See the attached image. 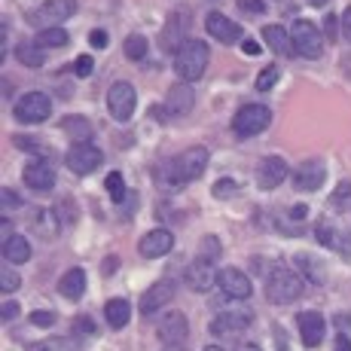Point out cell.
<instances>
[{
  "label": "cell",
  "mask_w": 351,
  "mask_h": 351,
  "mask_svg": "<svg viewBox=\"0 0 351 351\" xmlns=\"http://www.w3.org/2000/svg\"><path fill=\"white\" fill-rule=\"evenodd\" d=\"M208 150L205 147H186L184 153H178V159H171L165 165V190H184V184L199 180L208 168Z\"/></svg>",
  "instance_id": "cell-1"
},
{
  "label": "cell",
  "mask_w": 351,
  "mask_h": 351,
  "mask_svg": "<svg viewBox=\"0 0 351 351\" xmlns=\"http://www.w3.org/2000/svg\"><path fill=\"white\" fill-rule=\"evenodd\" d=\"M208 62H211L208 43H202V40H186V43L174 52V73L180 77V83H195V80L205 77Z\"/></svg>",
  "instance_id": "cell-2"
},
{
  "label": "cell",
  "mask_w": 351,
  "mask_h": 351,
  "mask_svg": "<svg viewBox=\"0 0 351 351\" xmlns=\"http://www.w3.org/2000/svg\"><path fill=\"white\" fill-rule=\"evenodd\" d=\"M302 285H306V278H302L300 272H293V269H287V266H278L269 275L266 300L275 302V306H290V302H296L302 296Z\"/></svg>",
  "instance_id": "cell-3"
},
{
  "label": "cell",
  "mask_w": 351,
  "mask_h": 351,
  "mask_svg": "<svg viewBox=\"0 0 351 351\" xmlns=\"http://www.w3.org/2000/svg\"><path fill=\"white\" fill-rule=\"evenodd\" d=\"M134 107H138V92H134L132 83L125 80H117V83L107 89V110L117 123H128L134 117Z\"/></svg>",
  "instance_id": "cell-4"
},
{
  "label": "cell",
  "mask_w": 351,
  "mask_h": 351,
  "mask_svg": "<svg viewBox=\"0 0 351 351\" xmlns=\"http://www.w3.org/2000/svg\"><path fill=\"white\" fill-rule=\"evenodd\" d=\"M272 123V110L266 104H245L232 119V132L241 138H254V134L266 132Z\"/></svg>",
  "instance_id": "cell-5"
},
{
  "label": "cell",
  "mask_w": 351,
  "mask_h": 351,
  "mask_svg": "<svg viewBox=\"0 0 351 351\" xmlns=\"http://www.w3.org/2000/svg\"><path fill=\"white\" fill-rule=\"evenodd\" d=\"M71 16H77V0H46L31 12V25H37L40 31L62 28V22H67Z\"/></svg>",
  "instance_id": "cell-6"
},
{
  "label": "cell",
  "mask_w": 351,
  "mask_h": 351,
  "mask_svg": "<svg viewBox=\"0 0 351 351\" xmlns=\"http://www.w3.org/2000/svg\"><path fill=\"white\" fill-rule=\"evenodd\" d=\"M290 40H293V52L302 58H318L324 49V34L308 19H296L290 28Z\"/></svg>",
  "instance_id": "cell-7"
},
{
  "label": "cell",
  "mask_w": 351,
  "mask_h": 351,
  "mask_svg": "<svg viewBox=\"0 0 351 351\" xmlns=\"http://www.w3.org/2000/svg\"><path fill=\"white\" fill-rule=\"evenodd\" d=\"M12 113H16L19 123H28V125L46 123L52 113V101H49V95H43V92H28V95H22L16 101Z\"/></svg>",
  "instance_id": "cell-8"
},
{
  "label": "cell",
  "mask_w": 351,
  "mask_h": 351,
  "mask_svg": "<svg viewBox=\"0 0 351 351\" xmlns=\"http://www.w3.org/2000/svg\"><path fill=\"white\" fill-rule=\"evenodd\" d=\"M64 162L73 174H92L101 162H104V156H101V150L95 144H73L71 150H67Z\"/></svg>",
  "instance_id": "cell-9"
},
{
  "label": "cell",
  "mask_w": 351,
  "mask_h": 351,
  "mask_svg": "<svg viewBox=\"0 0 351 351\" xmlns=\"http://www.w3.org/2000/svg\"><path fill=\"white\" fill-rule=\"evenodd\" d=\"M324 178H327V165H324L321 159H306V162H300V165H296L293 186L300 193H315L324 184Z\"/></svg>",
  "instance_id": "cell-10"
},
{
  "label": "cell",
  "mask_w": 351,
  "mask_h": 351,
  "mask_svg": "<svg viewBox=\"0 0 351 351\" xmlns=\"http://www.w3.org/2000/svg\"><path fill=\"white\" fill-rule=\"evenodd\" d=\"M217 285L220 290L229 296V300H247V296L254 293V285H251V278H247L241 269H220V278H217Z\"/></svg>",
  "instance_id": "cell-11"
},
{
  "label": "cell",
  "mask_w": 351,
  "mask_h": 351,
  "mask_svg": "<svg viewBox=\"0 0 351 351\" xmlns=\"http://www.w3.org/2000/svg\"><path fill=\"white\" fill-rule=\"evenodd\" d=\"M287 178V162L281 156H266L260 162V168H256V184L263 186V190H275V186H281Z\"/></svg>",
  "instance_id": "cell-12"
},
{
  "label": "cell",
  "mask_w": 351,
  "mask_h": 351,
  "mask_svg": "<svg viewBox=\"0 0 351 351\" xmlns=\"http://www.w3.org/2000/svg\"><path fill=\"white\" fill-rule=\"evenodd\" d=\"M22 180H25V186H28V190L46 193V190H52V184H56V168H52L49 162L37 159V162H31V165L22 171Z\"/></svg>",
  "instance_id": "cell-13"
},
{
  "label": "cell",
  "mask_w": 351,
  "mask_h": 351,
  "mask_svg": "<svg viewBox=\"0 0 351 351\" xmlns=\"http://www.w3.org/2000/svg\"><path fill=\"white\" fill-rule=\"evenodd\" d=\"M156 333L165 346H180L186 339V333H190V327H186V318L180 312H168V315H162Z\"/></svg>",
  "instance_id": "cell-14"
},
{
  "label": "cell",
  "mask_w": 351,
  "mask_h": 351,
  "mask_svg": "<svg viewBox=\"0 0 351 351\" xmlns=\"http://www.w3.org/2000/svg\"><path fill=\"white\" fill-rule=\"evenodd\" d=\"M220 272L211 266V260H195L190 269H186V285H190L195 293H205V290H211L217 285Z\"/></svg>",
  "instance_id": "cell-15"
},
{
  "label": "cell",
  "mask_w": 351,
  "mask_h": 351,
  "mask_svg": "<svg viewBox=\"0 0 351 351\" xmlns=\"http://www.w3.org/2000/svg\"><path fill=\"white\" fill-rule=\"evenodd\" d=\"M171 300H174V285L171 281H156V285L141 296V312L150 318V315H156L159 308H165Z\"/></svg>",
  "instance_id": "cell-16"
},
{
  "label": "cell",
  "mask_w": 351,
  "mask_h": 351,
  "mask_svg": "<svg viewBox=\"0 0 351 351\" xmlns=\"http://www.w3.org/2000/svg\"><path fill=\"white\" fill-rule=\"evenodd\" d=\"M205 28L214 40H220V43H226V46L235 43V40H241V28L232 22V19H226L223 12H208Z\"/></svg>",
  "instance_id": "cell-17"
},
{
  "label": "cell",
  "mask_w": 351,
  "mask_h": 351,
  "mask_svg": "<svg viewBox=\"0 0 351 351\" xmlns=\"http://www.w3.org/2000/svg\"><path fill=\"white\" fill-rule=\"evenodd\" d=\"M171 247H174V235L168 232V229H150V232L138 241V251H141V256H147V260H150V256H165Z\"/></svg>",
  "instance_id": "cell-18"
},
{
  "label": "cell",
  "mask_w": 351,
  "mask_h": 351,
  "mask_svg": "<svg viewBox=\"0 0 351 351\" xmlns=\"http://www.w3.org/2000/svg\"><path fill=\"white\" fill-rule=\"evenodd\" d=\"M184 31H186V16H184V12H171V16H168V22H165V28H162V34H159L162 49H165V52L180 49V46L186 43Z\"/></svg>",
  "instance_id": "cell-19"
},
{
  "label": "cell",
  "mask_w": 351,
  "mask_h": 351,
  "mask_svg": "<svg viewBox=\"0 0 351 351\" xmlns=\"http://www.w3.org/2000/svg\"><path fill=\"white\" fill-rule=\"evenodd\" d=\"M195 104V89L190 83H174L171 89H168L165 95V107L174 113V117H184V113H190Z\"/></svg>",
  "instance_id": "cell-20"
},
{
  "label": "cell",
  "mask_w": 351,
  "mask_h": 351,
  "mask_svg": "<svg viewBox=\"0 0 351 351\" xmlns=\"http://www.w3.org/2000/svg\"><path fill=\"white\" fill-rule=\"evenodd\" d=\"M296 324H300V339H302V346H306V348L321 346V339H324V318H321L318 312H300Z\"/></svg>",
  "instance_id": "cell-21"
},
{
  "label": "cell",
  "mask_w": 351,
  "mask_h": 351,
  "mask_svg": "<svg viewBox=\"0 0 351 351\" xmlns=\"http://www.w3.org/2000/svg\"><path fill=\"white\" fill-rule=\"evenodd\" d=\"M251 321L254 315L247 308H232V312H223L211 321V333H241Z\"/></svg>",
  "instance_id": "cell-22"
},
{
  "label": "cell",
  "mask_w": 351,
  "mask_h": 351,
  "mask_svg": "<svg viewBox=\"0 0 351 351\" xmlns=\"http://www.w3.org/2000/svg\"><path fill=\"white\" fill-rule=\"evenodd\" d=\"M58 293L64 296V300H73L77 302L80 296L86 293V272L80 266L67 269V272L62 275V281H58Z\"/></svg>",
  "instance_id": "cell-23"
},
{
  "label": "cell",
  "mask_w": 351,
  "mask_h": 351,
  "mask_svg": "<svg viewBox=\"0 0 351 351\" xmlns=\"http://www.w3.org/2000/svg\"><path fill=\"white\" fill-rule=\"evenodd\" d=\"M31 226L34 232L40 235V239H56L58 235V217L56 211H49V208H31Z\"/></svg>",
  "instance_id": "cell-24"
},
{
  "label": "cell",
  "mask_w": 351,
  "mask_h": 351,
  "mask_svg": "<svg viewBox=\"0 0 351 351\" xmlns=\"http://www.w3.org/2000/svg\"><path fill=\"white\" fill-rule=\"evenodd\" d=\"M104 318H107V324H110L113 330H123L125 324L132 321V306H128V300H123V296H113V300H107Z\"/></svg>",
  "instance_id": "cell-25"
},
{
  "label": "cell",
  "mask_w": 351,
  "mask_h": 351,
  "mask_svg": "<svg viewBox=\"0 0 351 351\" xmlns=\"http://www.w3.org/2000/svg\"><path fill=\"white\" fill-rule=\"evenodd\" d=\"M263 40H266V46L272 52H278V56H290V52H293V40H290V34L281 28V25H266V28H263Z\"/></svg>",
  "instance_id": "cell-26"
},
{
  "label": "cell",
  "mask_w": 351,
  "mask_h": 351,
  "mask_svg": "<svg viewBox=\"0 0 351 351\" xmlns=\"http://www.w3.org/2000/svg\"><path fill=\"white\" fill-rule=\"evenodd\" d=\"M293 266H296V272L302 275V278L308 281V285H324V278H327V272H324V266L315 256H308V254H300V256H293Z\"/></svg>",
  "instance_id": "cell-27"
},
{
  "label": "cell",
  "mask_w": 351,
  "mask_h": 351,
  "mask_svg": "<svg viewBox=\"0 0 351 351\" xmlns=\"http://www.w3.org/2000/svg\"><path fill=\"white\" fill-rule=\"evenodd\" d=\"M3 256L6 263H12V266H22V263L31 260V245L25 235H12L10 241H3Z\"/></svg>",
  "instance_id": "cell-28"
},
{
  "label": "cell",
  "mask_w": 351,
  "mask_h": 351,
  "mask_svg": "<svg viewBox=\"0 0 351 351\" xmlns=\"http://www.w3.org/2000/svg\"><path fill=\"white\" fill-rule=\"evenodd\" d=\"M16 58H19L22 64H28V67H43L46 49L37 43V40H25V43L16 46Z\"/></svg>",
  "instance_id": "cell-29"
},
{
  "label": "cell",
  "mask_w": 351,
  "mask_h": 351,
  "mask_svg": "<svg viewBox=\"0 0 351 351\" xmlns=\"http://www.w3.org/2000/svg\"><path fill=\"white\" fill-rule=\"evenodd\" d=\"M62 132H67L71 138H77V144H89V138H92V125L86 123L83 117H67L62 123Z\"/></svg>",
  "instance_id": "cell-30"
},
{
  "label": "cell",
  "mask_w": 351,
  "mask_h": 351,
  "mask_svg": "<svg viewBox=\"0 0 351 351\" xmlns=\"http://www.w3.org/2000/svg\"><path fill=\"white\" fill-rule=\"evenodd\" d=\"M34 40H37L43 49H62V46H67V40L71 37H67L64 28H46V31H40Z\"/></svg>",
  "instance_id": "cell-31"
},
{
  "label": "cell",
  "mask_w": 351,
  "mask_h": 351,
  "mask_svg": "<svg viewBox=\"0 0 351 351\" xmlns=\"http://www.w3.org/2000/svg\"><path fill=\"white\" fill-rule=\"evenodd\" d=\"M342 232H336L330 223H318V229H315V239L321 241L324 247H333V251H346V241L339 239Z\"/></svg>",
  "instance_id": "cell-32"
},
{
  "label": "cell",
  "mask_w": 351,
  "mask_h": 351,
  "mask_svg": "<svg viewBox=\"0 0 351 351\" xmlns=\"http://www.w3.org/2000/svg\"><path fill=\"white\" fill-rule=\"evenodd\" d=\"M28 351H80L77 339H43V342H34Z\"/></svg>",
  "instance_id": "cell-33"
},
{
  "label": "cell",
  "mask_w": 351,
  "mask_h": 351,
  "mask_svg": "<svg viewBox=\"0 0 351 351\" xmlns=\"http://www.w3.org/2000/svg\"><path fill=\"white\" fill-rule=\"evenodd\" d=\"M125 56L132 58V62H144V56H147V37H141V34H132V37L125 40Z\"/></svg>",
  "instance_id": "cell-34"
},
{
  "label": "cell",
  "mask_w": 351,
  "mask_h": 351,
  "mask_svg": "<svg viewBox=\"0 0 351 351\" xmlns=\"http://www.w3.org/2000/svg\"><path fill=\"white\" fill-rule=\"evenodd\" d=\"M104 186H107V195H110L113 202H123V199H125V180H123V174H119V171H110V174H107Z\"/></svg>",
  "instance_id": "cell-35"
},
{
  "label": "cell",
  "mask_w": 351,
  "mask_h": 351,
  "mask_svg": "<svg viewBox=\"0 0 351 351\" xmlns=\"http://www.w3.org/2000/svg\"><path fill=\"white\" fill-rule=\"evenodd\" d=\"M22 285V278H19V272L12 269V263H6L3 269H0V287L6 290V293H12V290H19Z\"/></svg>",
  "instance_id": "cell-36"
},
{
  "label": "cell",
  "mask_w": 351,
  "mask_h": 351,
  "mask_svg": "<svg viewBox=\"0 0 351 351\" xmlns=\"http://www.w3.org/2000/svg\"><path fill=\"white\" fill-rule=\"evenodd\" d=\"M275 83H278V67H275V64L263 67L260 77H256V89H260V92H269Z\"/></svg>",
  "instance_id": "cell-37"
},
{
  "label": "cell",
  "mask_w": 351,
  "mask_h": 351,
  "mask_svg": "<svg viewBox=\"0 0 351 351\" xmlns=\"http://www.w3.org/2000/svg\"><path fill=\"white\" fill-rule=\"evenodd\" d=\"M348 202H351V184H348V180H342V184L336 186V193H333V199H330V205H333V208H342V205H346V208H348Z\"/></svg>",
  "instance_id": "cell-38"
},
{
  "label": "cell",
  "mask_w": 351,
  "mask_h": 351,
  "mask_svg": "<svg viewBox=\"0 0 351 351\" xmlns=\"http://www.w3.org/2000/svg\"><path fill=\"white\" fill-rule=\"evenodd\" d=\"M92 71H95L92 56H80L77 62H73V73H77V77H92Z\"/></svg>",
  "instance_id": "cell-39"
},
{
  "label": "cell",
  "mask_w": 351,
  "mask_h": 351,
  "mask_svg": "<svg viewBox=\"0 0 351 351\" xmlns=\"http://www.w3.org/2000/svg\"><path fill=\"white\" fill-rule=\"evenodd\" d=\"M239 10L251 12V16H263V12H266V3H263V0H239Z\"/></svg>",
  "instance_id": "cell-40"
},
{
  "label": "cell",
  "mask_w": 351,
  "mask_h": 351,
  "mask_svg": "<svg viewBox=\"0 0 351 351\" xmlns=\"http://www.w3.org/2000/svg\"><path fill=\"white\" fill-rule=\"evenodd\" d=\"M232 193H235V180L220 178L217 184H214V195H217V199H226V195H232Z\"/></svg>",
  "instance_id": "cell-41"
},
{
  "label": "cell",
  "mask_w": 351,
  "mask_h": 351,
  "mask_svg": "<svg viewBox=\"0 0 351 351\" xmlns=\"http://www.w3.org/2000/svg\"><path fill=\"white\" fill-rule=\"evenodd\" d=\"M31 324H37V327H52V324H56V315L52 312H34Z\"/></svg>",
  "instance_id": "cell-42"
},
{
  "label": "cell",
  "mask_w": 351,
  "mask_h": 351,
  "mask_svg": "<svg viewBox=\"0 0 351 351\" xmlns=\"http://www.w3.org/2000/svg\"><path fill=\"white\" fill-rule=\"evenodd\" d=\"M73 333L92 336V333H95V327H92V321H89V318H77V321H73Z\"/></svg>",
  "instance_id": "cell-43"
},
{
  "label": "cell",
  "mask_w": 351,
  "mask_h": 351,
  "mask_svg": "<svg viewBox=\"0 0 351 351\" xmlns=\"http://www.w3.org/2000/svg\"><path fill=\"white\" fill-rule=\"evenodd\" d=\"M89 43L95 46V49H107V34L104 31H92L89 34Z\"/></svg>",
  "instance_id": "cell-44"
},
{
  "label": "cell",
  "mask_w": 351,
  "mask_h": 351,
  "mask_svg": "<svg viewBox=\"0 0 351 351\" xmlns=\"http://www.w3.org/2000/svg\"><path fill=\"white\" fill-rule=\"evenodd\" d=\"M342 37L351 43V6H346V12H342Z\"/></svg>",
  "instance_id": "cell-45"
},
{
  "label": "cell",
  "mask_w": 351,
  "mask_h": 351,
  "mask_svg": "<svg viewBox=\"0 0 351 351\" xmlns=\"http://www.w3.org/2000/svg\"><path fill=\"white\" fill-rule=\"evenodd\" d=\"M0 315H3L6 321H12V318H16V315H19V306H16V302H3V308H0Z\"/></svg>",
  "instance_id": "cell-46"
},
{
  "label": "cell",
  "mask_w": 351,
  "mask_h": 351,
  "mask_svg": "<svg viewBox=\"0 0 351 351\" xmlns=\"http://www.w3.org/2000/svg\"><path fill=\"white\" fill-rule=\"evenodd\" d=\"M260 49L263 46L254 43V40H245V43H241V52H245V56H260Z\"/></svg>",
  "instance_id": "cell-47"
},
{
  "label": "cell",
  "mask_w": 351,
  "mask_h": 351,
  "mask_svg": "<svg viewBox=\"0 0 351 351\" xmlns=\"http://www.w3.org/2000/svg\"><path fill=\"white\" fill-rule=\"evenodd\" d=\"M306 211H308L306 205H296V208H290V217H293V220H306Z\"/></svg>",
  "instance_id": "cell-48"
},
{
  "label": "cell",
  "mask_w": 351,
  "mask_h": 351,
  "mask_svg": "<svg viewBox=\"0 0 351 351\" xmlns=\"http://www.w3.org/2000/svg\"><path fill=\"white\" fill-rule=\"evenodd\" d=\"M336 351H351V342L346 339V336H339V339H336Z\"/></svg>",
  "instance_id": "cell-49"
},
{
  "label": "cell",
  "mask_w": 351,
  "mask_h": 351,
  "mask_svg": "<svg viewBox=\"0 0 351 351\" xmlns=\"http://www.w3.org/2000/svg\"><path fill=\"white\" fill-rule=\"evenodd\" d=\"M333 34H336V16H330L327 19V37H333Z\"/></svg>",
  "instance_id": "cell-50"
},
{
  "label": "cell",
  "mask_w": 351,
  "mask_h": 351,
  "mask_svg": "<svg viewBox=\"0 0 351 351\" xmlns=\"http://www.w3.org/2000/svg\"><path fill=\"white\" fill-rule=\"evenodd\" d=\"M239 351H260L256 346H239Z\"/></svg>",
  "instance_id": "cell-51"
},
{
  "label": "cell",
  "mask_w": 351,
  "mask_h": 351,
  "mask_svg": "<svg viewBox=\"0 0 351 351\" xmlns=\"http://www.w3.org/2000/svg\"><path fill=\"white\" fill-rule=\"evenodd\" d=\"M308 3H312V6H321V3H327V0H308Z\"/></svg>",
  "instance_id": "cell-52"
},
{
  "label": "cell",
  "mask_w": 351,
  "mask_h": 351,
  "mask_svg": "<svg viewBox=\"0 0 351 351\" xmlns=\"http://www.w3.org/2000/svg\"><path fill=\"white\" fill-rule=\"evenodd\" d=\"M205 351H223V348H217V346H208Z\"/></svg>",
  "instance_id": "cell-53"
}]
</instances>
